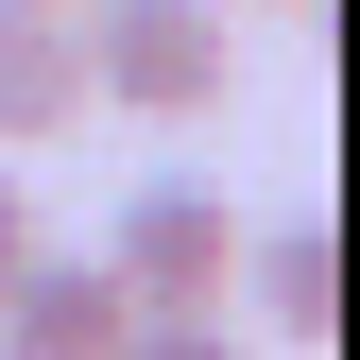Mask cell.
Listing matches in <instances>:
<instances>
[{"instance_id":"2","label":"cell","mask_w":360,"mask_h":360,"mask_svg":"<svg viewBox=\"0 0 360 360\" xmlns=\"http://www.w3.org/2000/svg\"><path fill=\"white\" fill-rule=\"evenodd\" d=\"M103 275L138 309H223V292H240V206L189 189V172H138L120 223H103Z\"/></svg>"},{"instance_id":"4","label":"cell","mask_w":360,"mask_h":360,"mask_svg":"<svg viewBox=\"0 0 360 360\" xmlns=\"http://www.w3.org/2000/svg\"><path fill=\"white\" fill-rule=\"evenodd\" d=\"M69 120H86V18L0 0V155H52Z\"/></svg>"},{"instance_id":"8","label":"cell","mask_w":360,"mask_h":360,"mask_svg":"<svg viewBox=\"0 0 360 360\" xmlns=\"http://www.w3.org/2000/svg\"><path fill=\"white\" fill-rule=\"evenodd\" d=\"M257 18H309V0H257Z\"/></svg>"},{"instance_id":"7","label":"cell","mask_w":360,"mask_h":360,"mask_svg":"<svg viewBox=\"0 0 360 360\" xmlns=\"http://www.w3.org/2000/svg\"><path fill=\"white\" fill-rule=\"evenodd\" d=\"M18 257H34V189L0 172V275H18Z\"/></svg>"},{"instance_id":"1","label":"cell","mask_w":360,"mask_h":360,"mask_svg":"<svg viewBox=\"0 0 360 360\" xmlns=\"http://www.w3.org/2000/svg\"><path fill=\"white\" fill-rule=\"evenodd\" d=\"M223 86H240L223 0H86V103H120V120H206Z\"/></svg>"},{"instance_id":"9","label":"cell","mask_w":360,"mask_h":360,"mask_svg":"<svg viewBox=\"0 0 360 360\" xmlns=\"http://www.w3.org/2000/svg\"><path fill=\"white\" fill-rule=\"evenodd\" d=\"M52 18H86V0H52Z\"/></svg>"},{"instance_id":"6","label":"cell","mask_w":360,"mask_h":360,"mask_svg":"<svg viewBox=\"0 0 360 360\" xmlns=\"http://www.w3.org/2000/svg\"><path fill=\"white\" fill-rule=\"evenodd\" d=\"M120 360H240V326H223V309H138Z\"/></svg>"},{"instance_id":"5","label":"cell","mask_w":360,"mask_h":360,"mask_svg":"<svg viewBox=\"0 0 360 360\" xmlns=\"http://www.w3.org/2000/svg\"><path fill=\"white\" fill-rule=\"evenodd\" d=\"M240 292H257V326H275V343H326V326H343V257H326V223L240 240Z\"/></svg>"},{"instance_id":"3","label":"cell","mask_w":360,"mask_h":360,"mask_svg":"<svg viewBox=\"0 0 360 360\" xmlns=\"http://www.w3.org/2000/svg\"><path fill=\"white\" fill-rule=\"evenodd\" d=\"M120 326H138V292H120L103 257H52V240H34L18 275H0V360H120Z\"/></svg>"}]
</instances>
